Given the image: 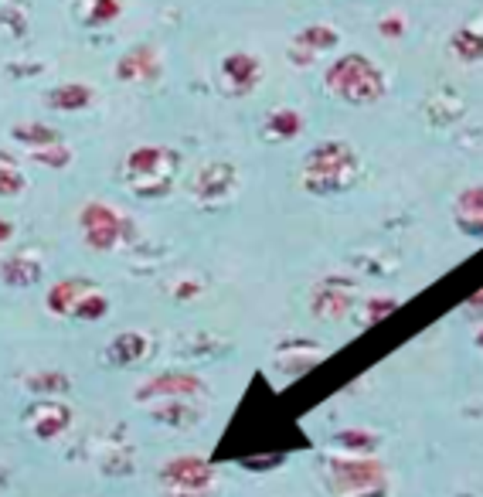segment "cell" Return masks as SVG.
Masks as SVG:
<instances>
[{"mask_svg":"<svg viewBox=\"0 0 483 497\" xmlns=\"http://www.w3.org/2000/svg\"><path fill=\"white\" fill-rule=\"evenodd\" d=\"M164 483H171L174 494H204L208 483H211V470L208 464L187 456V460H174L164 470Z\"/></svg>","mask_w":483,"mask_h":497,"instance_id":"5","label":"cell"},{"mask_svg":"<svg viewBox=\"0 0 483 497\" xmlns=\"http://www.w3.org/2000/svg\"><path fill=\"white\" fill-rule=\"evenodd\" d=\"M300 45H313V48H334L337 45V34L330 28H307L300 34Z\"/></svg>","mask_w":483,"mask_h":497,"instance_id":"16","label":"cell"},{"mask_svg":"<svg viewBox=\"0 0 483 497\" xmlns=\"http://www.w3.org/2000/svg\"><path fill=\"white\" fill-rule=\"evenodd\" d=\"M116 14H120V7H116V0H95L93 21H99V17H116Z\"/></svg>","mask_w":483,"mask_h":497,"instance_id":"18","label":"cell"},{"mask_svg":"<svg viewBox=\"0 0 483 497\" xmlns=\"http://www.w3.org/2000/svg\"><path fill=\"white\" fill-rule=\"evenodd\" d=\"M93 103V93L78 82H68V86H58L55 93H48V106L62 109V113H76V109H85Z\"/></svg>","mask_w":483,"mask_h":497,"instance_id":"8","label":"cell"},{"mask_svg":"<svg viewBox=\"0 0 483 497\" xmlns=\"http://www.w3.org/2000/svg\"><path fill=\"white\" fill-rule=\"evenodd\" d=\"M334 477L337 497H381L385 491L378 464H334Z\"/></svg>","mask_w":483,"mask_h":497,"instance_id":"3","label":"cell"},{"mask_svg":"<svg viewBox=\"0 0 483 497\" xmlns=\"http://www.w3.org/2000/svg\"><path fill=\"white\" fill-rule=\"evenodd\" d=\"M11 239V225L7 221H0V242H7Z\"/></svg>","mask_w":483,"mask_h":497,"instance_id":"20","label":"cell"},{"mask_svg":"<svg viewBox=\"0 0 483 497\" xmlns=\"http://www.w3.org/2000/svg\"><path fill=\"white\" fill-rule=\"evenodd\" d=\"M143 351H147V341L140 334H120L110 348V357L112 361H140Z\"/></svg>","mask_w":483,"mask_h":497,"instance_id":"10","label":"cell"},{"mask_svg":"<svg viewBox=\"0 0 483 497\" xmlns=\"http://www.w3.org/2000/svg\"><path fill=\"white\" fill-rule=\"evenodd\" d=\"M265 130H269L273 137H280V140H290V137H297L300 133V116L293 109H276V113L269 116Z\"/></svg>","mask_w":483,"mask_h":497,"instance_id":"11","label":"cell"},{"mask_svg":"<svg viewBox=\"0 0 483 497\" xmlns=\"http://www.w3.org/2000/svg\"><path fill=\"white\" fill-rule=\"evenodd\" d=\"M34 157L41 160V164H55V167H65L68 164V150H65L62 143H55V150H34Z\"/></svg>","mask_w":483,"mask_h":497,"instance_id":"17","label":"cell"},{"mask_svg":"<svg viewBox=\"0 0 483 497\" xmlns=\"http://www.w3.org/2000/svg\"><path fill=\"white\" fill-rule=\"evenodd\" d=\"M221 72L232 78L238 89H252L255 78H259V62L252 55H228L225 65H221Z\"/></svg>","mask_w":483,"mask_h":497,"instance_id":"9","label":"cell"},{"mask_svg":"<svg viewBox=\"0 0 483 497\" xmlns=\"http://www.w3.org/2000/svg\"><path fill=\"white\" fill-rule=\"evenodd\" d=\"M456 221H460V229H467L473 235H483V185L467 187L456 198Z\"/></svg>","mask_w":483,"mask_h":497,"instance_id":"7","label":"cell"},{"mask_svg":"<svg viewBox=\"0 0 483 497\" xmlns=\"http://www.w3.org/2000/svg\"><path fill=\"white\" fill-rule=\"evenodd\" d=\"M38 273H41V266L38 263L28 266V256H24V252L4 263V276H7V283H14V286L17 283H34L38 280Z\"/></svg>","mask_w":483,"mask_h":497,"instance_id":"12","label":"cell"},{"mask_svg":"<svg viewBox=\"0 0 483 497\" xmlns=\"http://www.w3.org/2000/svg\"><path fill=\"white\" fill-rule=\"evenodd\" d=\"M82 232H85V239H89L93 248H112L116 239H120V232H123V225H120V215L112 208H106V204H89L82 212Z\"/></svg>","mask_w":483,"mask_h":497,"instance_id":"4","label":"cell"},{"mask_svg":"<svg viewBox=\"0 0 483 497\" xmlns=\"http://www.w3.org/2000/svg\"><path fill=\"white\" fill-rule=\"evenodd\" d=\"M17 191H24V174L17 171L14 164L0 167V194L11 198V194H17Z\"/></svg>","mask_w":483,"mask_h":497,"instance_id":"15","label":"cell"},{"mask_svg":"<svg viewBox=\"0 0 483 497\" xmlns=\"http://www.w3.org/2000/svg\"><path fill=\"white\" fill-rule=\"evenodd\" d=\"M76 317H85V321H93V317H103L106 313V296H99L95 290L85 294V300H78L76 303Z\"/></svg>","mask_w":483,"mask_h":497,"instance_id":"14","label":"cell"},{"mask_svg":"<svg viewBox=\"0 0 483 497\" xmlns=\"http://www.w3.org/2000/svg\"><path fill=\"white\" fill-rule=\"evenodd\" d=\"M327 86L337 95L351 99V103H371V99H378V95L385 93L381 72L364 55H347V59H341L327 72Z\"/></svg>","mask_w":483,"mask_h":497,"instance_id":"2","label":"cell"},{"mask_svg":"<svg viewBox=\"0 0 483 497\" xmlns=\"http://www.w3.org/2000/svg\"><path fill=\"white\" fill-rule=\"evenodd\" d=\"M14 137H17V140H24V143H31V147H55V143H62L55 130H48V126H38V123L14 126Z\"/></svg>","mask_w":483,"mask_h":497,"instance_id":"13","label":"cell"},{"mask_svg":"<svg viewBox=\"0 0 483 497\" xmlns=\"http://www.w3.org/2000/svg\"><path fill=\"white\" fill-rule=\"evenodd\" d=\"M232 187H235L232 164H208V167L198 174V181H194V191H198L201 198H225Z\"/></svg>","mask_w":483,"mask_h":497,"instance_id":"6","label":"cell"},{"mask_svg":"<svg viewBox=\"0 0 483 497\" xmlns=\"http://www.w3.org/2000/svg\"><path fill=\"white\" fill-rule=\"evenodd\" d=\"M398 28H402V21H398V17H391V21H381V32L391 34V38H395V34H402Z\"/></svg>","mask_w":483,"mask_h":497,"instance_id":"19","label":"cell"},{"mask_svg":"<svg viewBox=\"0 0 483 497\" xmlns=\"http://www.w3.org/2000/svg\"><path fill=\"white\" fill-rule=\"evenodd\" d=\"M358 174V157L351 147L344 143H324L307 157V174H303V185L317 191V194H334L354 181Z\"/></svg>","mask_w":483,"mask_h":497,"instance_id":"1","label":"cell"}]
</instances>
